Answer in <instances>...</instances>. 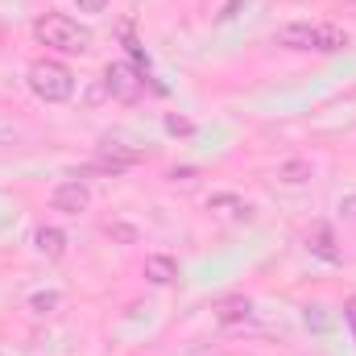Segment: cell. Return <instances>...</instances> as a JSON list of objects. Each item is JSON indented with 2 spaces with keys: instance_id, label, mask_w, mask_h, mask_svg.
<instances>
[{
  "instance_id": "cell-1",
  "label": "cell",
  "mask_w": 356,
  "mask_h": 356,
  "mask_svg": "<svg viewBox=\"0 0 356 356\" xmlns=\"http://www.w3.org/2000/svg\"><path fill=\"white\" fill-rule=\"evenodd\" d=\"M33 38H38L42 46L63 50V54H88L91 50V29L79 25V21H71V17H63V13L38 17V21H33Z\"/></svg>"
},
{
  "instance_id": "cell-2",
  "label": "cell",
  "mask_w": 356,
  "mask_h": 356,
  "mask_svg": "<svg viewBox=\"0 0 356 356\" xmlns=\"http://www.w3.org/2000/svg\"><path fill=\"white\" fill-rule=\"evenodd\" d=\"M353 38L340 25H286L277 29V46L286 50H315V54H340Z\"/></svg>"
},
{
  "instance_id": "cell-3",
  "label": "cell",
  "mask_w": 356,
  "mask_h": 356,
  "mask_svg": "<svg viewBox=\"0 0 356 356\" xmlns=\"http://www.w3.org/2000/svg\"><path fill=\"white\" fill-rule=\"evenodd\" d=\"M29 91L38 99H46V104H63V99L75 95V75L54 58H38L29 67Z\"/></svg>"
},
{
  "instance_id": "cell-4",
  "label": "cell",
  "mask_w": 356,
  "mask_h": 356,
  "mask_svg": "<svg viewBox=\"0 0 356 356\" xmlns=\"http://www.w3.org/2000/svg\"><path fill=\"white\" fill-rule=\"evenodd\" d=\"M104 88L112 91L116 99H137L141 88H145V79H141V71H137L133 63H108V71H104Z\"/></svg>"
},
{
  "instance_id": "cell-5",
  "label": "cell",
  "mask_w": 356,
  "mask_h": 356,
  "mask_svg": "<svg viewBox=\"0 0 356 356\" xmlns=\"http://www.w3.org/2000/svg\"><path fill=\"white\" fill-rule=\"evenodd\" d=\"M50 203H54V211H67V216H79V211H88L91 195L88 186L75 178V182H58L54 186V195H50Z\"/></svg>"
},
{
  "instance_id": "cell-6",
  "label": "cell",
  "mask_w": 356,
  "mask_h": 356,
  "mask_svg": "<svg viewBox=\"0 0 356 356\" xmlns=\"http://www.w3.org/2000/svg\"><path fill=\"white\" fill-rule=\"evenodd\" d=\"M216 319L224 327H241V323H253V302L249 298H224L216 307Z\"/></svg>"
},
{
  "instance_id": "cell-7",
  "label": "cell",
  "mask_w": 356,
  "mask_h": 356,
  "mask_svg": "<svg viewBox=\"0 0 356 356\" xmlns=\"http://www.w3.org/2000/svg\"><path fill=\"white\" fill-rule=\"evenodd\" d=\"M145 277H149L154 286H170L178 277V261L166 257V253H154V257H145Z\"/></svg>"
},
{
  "instance_id": "cell-8",
  "label": "cell",
  "mask_w": 356,
  "mask_h": 356,
  "mask_svg": "<svg viewBox=\"0 0 356 356\" xmlns=\"http://www.w3.org/2000/svg\"><path fill=\"white\" fill-rule=\"evenodd\" d=\"M33 245H38V253H42V257H63V249H67V236H63L58 228H38Z\"/></svg>"
},
{
  "instance_id": "cell-9",
  "label": "cell",
  "mask_w": 356,
  "mask_h": 356,
  "mask_svg": "<svg viewBox=\"0 0 356 356\" xmlns=\"http://www.w3.org/2000/svg\"><path fill=\"white\" fill-rule=\"evenodd\" d=\"M99 154H104V166H112V175H116V170H124V166H133V162L141 158V154H133V149H120L116 141H104V149H99Z\"/></svg>"
},
{
  "instance_id": "cell-10",
  "label": "cell",
  "mask_w": 356,
  "mask_h": 356,
  "mask_svg": "<svg viewBox=\"0 0 356 356\" xmlns=\"http://www.w3.org/2000/svg\"><path fill=\"white\" fill-rule=\"evenodd\" d=\"M211 211L232 216V220H249V203H241L236 195H211Z\"/></svg>"
},
{
  "instance_id": "cell-11",
  "label": "cell",
  "mask_w": 356,
  "mask_h": 356,
  "mask_svg": "<svg viewBox=\"0 0 356 356\" xmlns=\"http://www.w3.org/2000/svg\"><path fill=\"white\" fill-rule=\"evenodd\" d=\"M277 178H282V182H307V178H315V166L302 162V158H290V162L277 166Z\"/></svg>"
},
{
  "instance_id": "cell-12",
  "label": "cell",
  "mask_w": 356,
  "mask_h": 356,
  "mask_svg": "<svg viewBox=\"0 0 356 356\" xmlns=\"http://www.w3.org/2000/svg\"><path fill=\"white\" fill-rule=\"evenodd\" d=\"M307 249H311V253H319L323 261H340V253L332 249V232H327L323 224L315 228V236H307Z\"/></svg>"
},
{
  "instance_id": "cell-13",
  "label": "cell",
  "mask_w": 356,
  "mask_h": 356,
  "mask_svg": "<svg viewBox=\"0 0 356 356\" xmlns=\"http://www.w3.org/2000/svg\"><path fill=\"white\" fill-rule=\"evenodd\" d=\"M58 302H63V294H58V290H42V294H33V298H29V307H33L38 315H50V311H58Z\"/></svg>"
},
{
  "instance_id": "cell-14",
  "label": "cell",
  "mask_w": 356,
  "mask_h": 356,
  "mask_svg": "<svg viewBox=\"0 0 356 356\" xmlns=\"http://www.w3.org/2000/svg\"><path fill=\"white\" fill-rule=\"evenodd\" d=\"M307 327L327 332V315H323V307H307Z\"/></svg>"
},
{
  "instance_id": "cell-15",
  "label": "cell",
  "mask_w": 356,
  "mask_h": 356,
  "mask_svg": "<svg viewBox=\"0 0 356 356\" xmlns=\"http://www.w3.org/2000/svg\"><path fill=\"white\" fill-rule=\"evenodd\" d=\"M166 129H170V133H182V137H186V133H195V124H191L186 116H175V112L166 116Z\"/></svg>"
},
{
  "instance_id": "cell-16",
  "label": "cell",
  "mask_w": 356,
  "mask_h": 356,
  "mask_svg": "<svg viewBox=\"0 0 356 356\" xmlns=\"http://www.w3.org/2000/svg\"><path fill=\"white\" fill-rule=\"evenodd\" d=\"M344 319H348V327H353V340H356V298H348V307H344Z\"/></svg>"
},
{
  "instance_id": "cell-17",
  "label": "cell",
  "mask_w": 356,
  "mask_h": 356,
  "mask_svg": "<svg viewBox=\"0 0 356 356\" xmlns=\"http://www.w3.org/2000/svg\"><path fill=\"white\" fill-rule=\"evenodd\" d=\"M241 4H245V0H228V4H224V13H220V21H232V17H236V8H241Z\"/></svg>"
},
{
  "instance_id": "cell-18",
  "label": "cell",
  "mask_w": 356,
  "mask_h": 356,
  "mask_svg": "<svg viewBox=\"0 0 356 356\" xmlns=\"http://www.w3.org/2000/svg\"><path fill=\"white\" fill-rule=\"evenodd\" d=\"M75 4H79V8H83V13H99V8H104V4H108V0H75Z\"/></svg>"
},
{
  "instance_id": "cell-19",
  "label": "cell",
  "mask_w": 356,
  "mask_h": 356,
  "mask_svg": "<svg viewBox=\"0 0 356 356\" xmlns=\"http://www.w3.org/2000/svg\"><path fill=\"white\" fill-rule=\"evenodd\" d=\"M170 178H175V182H191V178H195V170H191V166H182V170H175Z\"/></svg>"
},
{
  "instance_id": "cell-20",
  "label": "cell",
  "mask_w": 356,
  "mask_h": 356,
  "mask_svg": "<svg viewBox=\"0 0 356 356\" xmlns=\"http://www.w3.org/2000/svg\"><path fill=\"white\" fill-rule=\"evenodd\" d=\"M340 211H344V216H353V220H356V199H344V203H340Z\"/></svg>"
}]
</instances>
